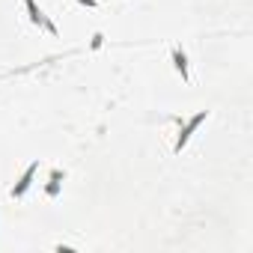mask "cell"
Wrapping results in <instances>:
<instances>
[{"label":"cell","mask_w":253,"mask_h":253,"mask_svg":"<svg viewBox=\"0 0 253 253\" xmlns=\"http://www.w3.org/2000/svg\"><path fill=\"white\" fill-rule=\"evenodd\" d=\"M24 6H27V12H30V21H33V24H42V27H45L51 36H57V27H54V24H51V21L42 15V9L36 6V0H24Z\"/></svg>","instance_id":"7a4b0ae2"},{"label":"cell","mask_w":253,"mask_h":253,"mask_svg":"<svg viewBox=\"0 0 253 253\" xmlns=\"http://www.w3.org/2000/svg\"><path fill=\"white\" fill-rule=\"evenodd\" d=\"M173 63H176V69L182 72V78L188 81V57H185V51H179V48H173Z\"/></svg>","instance_id":"277c9868"},{"label":"cell","mask_w":253,"mask_h":253,"mask_svg":"<svg viewBox=\"0 0 253 253\" xmlns=\"http://www.w3.org/2000/svg\"><path fill=\"white\" fill-rule=\"evenodd\" d=\"M36 170H39V164H30L27 170H24V176L18 179V185L12 188V197H24V191L30 188V182H33V176H36Z\"/></svg>","instance_id":"3957f363"},{"label":"cell","mask_w":253,"mask_h":253,"mask_svg":"<svg viewBox=\"0 0 253 253\" xmlns=\"http://www.w3.org/2000/svg\"><path fill=\"white\" fill-rule=\"evenodd\" d=\"M78 3H84V6H95V0H78Z\"/></svg>","instance_id":"8992f818"},{"label":"cell","mask_w":253,"mask_h":253,"mask_svg":"<svg viewBox=\"0 0 253 253\" xmlns=\"http://www.w3.org/2000/svg\"><path fill=\"white\" fill-rule=\"evenodd\" d=\"M60 179H63L60 173H54V176H51V185H48V194H51V197H54V194L60 191Z\"/></svg>","instance_id":"5b68a950"},{"label":"cell","mask_w":253,"mask_h":253,"mask_svg":"<svg viewBox=\"0 0 253 253\" xmlns=\"http://www.w3.org/2000/svg\"><path fill=\"white\" fill-rule=\"evenodd\" d=\"M206 116H209V110H200L197 116H191V119H188V125L182 128V134H179V140H176V152H182V146H185V143L191 140V134H194V131L200 128L203 122H206Z\"/></svg>","instance_id":"6da1fadb"}]
</instances>
